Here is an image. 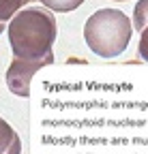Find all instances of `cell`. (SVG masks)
Instances as JSON below:
<instances>
[{"label":"cell","instance_id":"6da1fadb","mask_svg":"<svg viewBox=\"0 0 148 154\" xmlns=\"http://www.w3.org/2000/svg\"><path fill=\"white\" fill-rule=\"evenodd\" d=\"M56 17L45 7L22 9L9 22V43L13 58L41 60L54 56L52 45L56 41Z\"/></svg>","mask_w":148,"mask_h":154},{"label":"cell","instance_id":"7a4b0ae2","mask_svg":"<svg viewBox=\"0 0 148 154\" xmlns=\"http://www.w3.org/2000/svg\"><path fill=\"white\" fill-rule=\"evenodd\" d=\"M133 34V22L118 9H99L84 24V41L101 58L120 56Z\"/></svg>","mask_w":148,"mask_h":154},{"label":"cell","instance_id":"3957f363","mask_svg":"<svg viewBox=\"0 0 148 154\" xmlns=\"http://www.w3.org/2000/svg\"><path fill=\"white\" fill-rule=\"evenodd\" d=\"M54 62V56H47V58H41V60H22V58H13L11 66L7 69V86L13 94L22 96V99H26V96L30 94V79L32 75L52 64Z\"/></svg>","mask_w":148,"mask_h":154},{"label":"cell","instance_id":"277c9868","mask_svg":"<svg viewBox=\"0 0 148 154\" xmlns=\"http://www.w3.org/2000/svg\"><path fill=\"white\" fill-rule=\"evenodd\" d=\"M0 154H22L20 135L5 118H0Z\"/></svg>","mask_w":148,"mask_h":154},{"label":"cell","instance_id":"5b68a950","mask_svg":"<svg viewBox=\"0 0 148 154\" xmlns=\"http://www.w3.org/2000/svg\"><path fill=\"white\" fill-rule=\"evenodd\" d=\"M30 2L32 0H0V24L7 26L11 19Z\"/></svg>","mask_w":148,"mask_h":154},{"label":"cell","instance_id":"8992f818","mask_svg":"<svg viewBox=\"0 0 148 154\" xmlns=\"http://www.w3.org/2000/svg\"><path fill=\"white\" fill-rule=\"evenodd\" d=\"M52 13H71L84 5V0H39Z\"/></svg>","mask_w":148,"mask_h":154},{"label":"cell","instance_id":"52a82bcc","mask_svg":"<svg viewBox=\"0 0 148 154\" xmlns=\"http://www.w3.org/2000/svg\"><path fill=\"white\" fill-rule=\"evenodd\" d=\"M148 26V0H140L133 9V28L142 32Z\"/></svg>","mask_w":148,"mask_h":154},{"label":"cell","instance_id":"ba28073f","mask_svg":"<svg viewBox=\"0 0 148 154\" xmlns=\"http://www.w3.org/2000/svg\"><path fill=\"white\" fill-rule=\"evenodd\" d=\"M137 54L144 62H148V26L140 32V43H137Z\"/></svg>","mask_w":148,"mask_h":154},{"label":"cell","instance_id":"9c48e42d","mask_svg":"<svg viewBox=\"0 0 148 154\" xmlns=\"http://www.w3.org/2000/svg\"><path fill=\"white\" fill-rule=\"evenodd\" d=\"M5 32V24H0V34H2Z\"/></svg>","mask_w":148,"mask_h":154},{"label":"cell","instance_id":"30bf717a","mask_svg":"<svg viewBox=\"0 0 148 154\" xmlns=\"http://www.w3.org/2000/svg\"><path fill=\"white\" fill-rule=\"evenodd\" d=\"M118 2H127V0H118Z\"/></svg>","mask_w":148,"mask_h":154}]
</instances>
